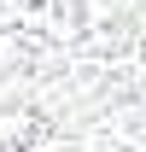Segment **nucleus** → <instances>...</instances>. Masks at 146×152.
<instances>
[{"label":"nucleus","instance_id":"nucleus-1","mask_svg":"<svg viewBox=\"0 0 146 152\" xmlns=\"http://www.w3.org/2000/svg\"><path fill=\"white\" fill-rule=\"evenodd\" d=\"M0 152H146V0H0Z\"/></svg>","mask_w":146,"mask_h":152}]
</instances>
